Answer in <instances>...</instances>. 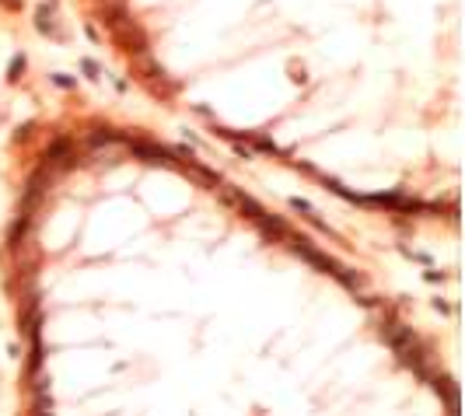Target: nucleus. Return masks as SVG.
<instances>
[{"label": "nucleus", "instance_id": "f257e3e1", "mask_svg": "<svg viewBox=\"0 0 465 416\" xmlns=\"http://www.w3.org/2000/svg\"><path fill=\"white\" fill-rule=\"evenodd\" d=\"M385 336H388V343H392V347L399 350V353H402V357H406L409 364H416V367H420L423 353L416 350V336H413L409 329H402L399 322H388V325H385Z\"/></svg>", "mask_w": 465, "mask_h": 416}, {"label": "nucleus", "instance_id": "f03ea898", "mask_svg": "<svg viewBox=\"0 0 465 416\" xmlns=\"http://www.w3.org/2000/svg\"><path fill=\"white\" fill-rule=\"evenodd\" d=\"M130 150H133L137 157H144V161H154V164H171V154H168V150H161V147H151V143H133V140H130Z\"/></svg>", "mask_w": 465, "mask_h": 416}, {"label": "nucleus", "instance_id": "7ed1b4c3", "mask_svg": "<svg viewBox=\"0 0 465 416\" xmlns=\"http://www.w3.org/2000/svg\"><path fill=\"white\" fill-rule=\"evenodd\" d=\"M21 70H25V56H14V60H11V73H7V77H11V80H18V77H21Z\"/></svg>", "mask_w": 465, "mask_h": 416}, {"label": "nucleus", "instance_id": "20e7f679", "mask_svg": "<svg viewBox=\"0 0 465 416\" xmlns=\"http://www.w3.org/2000/svg\"><path fill=\"white\" fill-rule=\"evenodd\" d=\"M84 70H87V77H91V80L98 77V63H95V60H84Z\"/></svg>", "mask_w": 465, "mask_h": 416}, {"label": "nucleus", "instance_id": "39448f33", "mask_svg": "<svg viewBox=\"0 0 465 416\" xmlns=\"http://www.w3.org/2000/svg\"><path fill=\"white\" fill-rule=\"evenodd\" d=\"M53 80H56L60 88H74V80H70V77H63V73H53Z\"/></svg>", "mask_w": 465, "mask_h": 416}]
</instances>
